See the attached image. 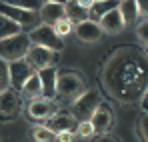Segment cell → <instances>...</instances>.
Masks as SVG:
<instances>
[{"label": "cell", "mask_w": 148, "mask_h": 142, "mask_svg": "<svg viewBox=\"0 0 148 142\" xmlns=\"http://www.w3.org/2000/svg\"><path fill=\"white\" fill-rule=\"evenodd\" d=\"M54 90H56V98H60L62 102H74L80 94L86 92V84H84V78L78 72L66 70L56 74Z\"/></svg>", "instance_id": "2"}, {"label": "cell", "mask_w": 148, "mask_h": 142, "mask_svg": "<svg viewBox=\"0 0 148 142\" xmlns=\"http://www.w3.org/2000/svg\"><path fill=\"white\" fill-rule=\"evenodd\" d=\"M0 14L6 16L8 20L16 22L22 32L24 30H34L40 26V14L38 12H32V10H22V8H16V6H10L8 2H0Z\"/></svg>", "instance_id": "4"}, {"label": "cell", "mask_w": 148, "mask_h": 142, "mask_svg": "<svg viewBox=\"0 0 148 142\" xmlns=\"http://www.w3.org/2000/svg\"><path fill=\"white\" fill-rule=\"evenodd\" d=\"M10 88V80H8V64L4 60H0V94L4 90Z\"/></svg>", "instance_id": "23"}, {"label": "cell", "mask_w": 148, "mask_h": 142, "mask_svg": "<svg viewBox=\"0 0 148 142\" xmlns=\"http://www.w3.org/2000/svg\"><path fill=\"white\" fill-rule=\"evenodd\" d=\"M76 132H78V136H90V134H94V128H92V124L88 120V122H80Z\"/></svg>", "instance_id": "26"}, {"label": "cell", "mask_w": 148, "mask_h": 142, "mask_svg": "<svg viewBox=\"0 0 148 142\" xmlns=\"http://www.w3.org/2000/svg\"><path fill=\"white\" fill-rule=\"evenodd\" d=\"M16 34H22V28L16 22L8 20L6 16L0 14V42L6 40V38H12V36H16Z\"/></svg>", "instance_id": "20"}, {"label": "cell", "mask_w": 148, "mask_h": 142, "mask_svg": "<svg viewBox=\"0 0 148 142\" xmlns=\"http://www.w3.org/2000/svg\"><path fill=\"white\" fill-rule=\"evenodd\" d=\"M54 60H56V52H52V50H46V48H40V46H30L28 48L26 62H28L36 72L42 70V68H50Z\"/></svg>", "instance_id": "9"}, {"label": "cell", "mask_w": 148, "mask_h": 142, "mask_svg": "<svg viewBox=\"0 0 148 142\" xmlns=\"http://www.w3.org/2000/svg\"><path fill=\"white\" fill-rule=\"evenodd\" d=\"M96 142H120V140H116L114 136H110V134H102Z\"/></svg>", "instance_id": "29"}, {"label": "cell", "mask_w": 148, "mask_h": 142, "mask_svg": "<svg viewBox=\"0 0 148 142\" xmlns=\"http://www.w3.org/2000/svg\"><path fill=\"white\" fill-rule=\"evenodd\" d=\"M34 68L26 62V58L22 60H16V62H10L8 64V80H10V86L12 90H20L24 86V82L34 74Z\"/></svg>", "instance_id": "7"}, {"label": "cell", "mask_w": 148, "mask_h": 142, "mask_svg": "<svg viewBox=\"0 0 148 142\" xmlns=\"http://www.w3.org/2000/svg\"><path fill=\"white\" fill-rule=\"evenodd\" d=\"M136 34H138V38L142 40V44H146V42H148V22H146V20L140 22L138 30H136Z\"/></svg>", "instance_id": "27"}, {"label": "cell", "mask_w": 148, "mask_h": 142, "mask_svg": "<svg viewBox=\"0 0 148 142\" xmlns=\"http://www.w3.org/2000/svg\"><path fill=\"white\" fill-rule=\"evenodd\" d=\"M20 90H22V94H24L26 98H32V100H34V98H40V96H42L40 78H38V74H36V72H34V74H32V76H30L28 80H26L24 86H22Z\"/></svg>", "instance_id": "19"}, {"label": "cell", "mask_w": 148, "mask_h": 142, "mask_svg": "<svg viewBox=\"0 0 148 142\" xmlns=\"http://www.w3.org/2000/svg\"><path fill=\"white\" fill-rule=\"evenodd\" d=\"M52 28H54V32H56V36H58V38H62V36H66V34H70V30H72V24H70L68 20H66V18H64V20H60V22H56L54 26H52Z\"/></svg>", "instance_id": "25"}, {"label": "cell", "mask_w": 148, "mask_h": 142, "mask_svg": "<svg viewBox=\"0 0 148 142\" xmlns=\"http://www.w3.org/2000/svg\"><path fill=\"white\" fill-rule=\"evenodd\" d=\"M38 78H40V86H42V98L52 100L56 98V90H54V84H56V68H42V70L36 72Z\"/></svg>", "instance_id": "15"}, {"label": "cell", "mask_w": 148, "mask_h": 142, "mask_svg": "<svg viewBox=\"0 0 148 142\" xmlns=\"http://www.w3.org/2000/svg\"><path fill=\"white\" fill-rule=\"evenodd\" d=\"M104 84L120 102H138L146 94V54L136 46H124L104 66Z\"/></svg>", "instance_id": "1"}, {"label": "cell", "mask_w": 148, "mask_h": 142, "mask_svg": "<svg viewBox=\"0 0 148 142\" xmlns=\"http://www.w3.org/2000/svg\"><path fill=\"white\" fill-rule=\"evenodd\" d=\"M28 40H30L32 46L46 48V50H52V52H60L64 48L62 38H58L56 32H54V28L52 26H46V24H40L38 28L30 30L28 32Z\"/></svg>", "instance_id": "5"}, {"label": "cell", "mask_w": 148, "mask_h": 142, "mask_svg": "<svg viewBox=\"0 0 148 142\" xmlns=\"http://www.w3.org/2000/svg\"><path fill=\"white\" fill-rule=\"evenodd\" d=\"M28 114L32 120H48L52 114H54V104L52 100H46V98H34L28 106Z\"/></svg>", "instance_id": "13"}, {"label": "cell", "mask_w": 148, "mask_h": 142, "mask_svg": "<svg viewBox=\"0 0 148 142\" xmlns=\"http://www.w3.org/2000/svg\"><path fill=\"white\" fill-rule=\"evenodd\" d=\"M146 122H148V114H146V112H142V116L138 118V126H136V132H138V136H140V140H142V142H148Z\"/></svg>", "instance_id": "24"}, {"label": "cell", "mask_w": 148, "mask_h": 142, "mask_svg": "<svg viewBox=\"0 0 148 142\" xmlns=\"http://www.w3.org/2000/svg\"><path fill=\"white\" fill-rule=\"evenodd\" d=\"M100 30L102 32H110V34H118L120 30L124 28L122 16L118 12V8H112L110 12H106L104 16H100Z\"/></svg>", "instance_id": "16"}, {"label": "cell", "mask_w": 148, "mask_h": 142, "mask_svg": "<svg viewBox=\"0 0 148 142\" xmlns=\"http://www.w3.org/2000/svg\"><path fill=\"white\" fill-rule=\"evenodd\" d=\"M38 14H40V22H44L46 26H54L56 22L66 18L62 2H42Z\"/></svg>", "instance_id": "10"}, {"label": "cell", "mask_w": 148, "mask_h": 142, "mask_svg": "<svg viewBox=\"0 0 148 142\" xmlns=\"http://www.w3.org/2000/svg\"><path fill=\"white\" fill-rule=\"evenodd\" d=\"M76 36L82 40V42H86V44H90V42H98L100 38H102V30H100L98 22H94V20H84V22L76 24Z\"/></svg>", "instance_id": "12"}, {"label": "cell", "mask_w": 148, "mask_h": 142, "mask_svg": "<svg viewBox=\"0 0 148 142\" xmlns=\"http://www.w3.org/2000/svg\"><path fill=\"white\" fill-rule=\"evenodd\" d=\"M20 112V96L16 90L8 88L0 94V120H12Z\"/></svg>", "instance_id": "8"}, {"label": "cell", "mask_w": 148, "mask_h": 142, "mask_svg": "<svg viewBox=\"0 0 148 142\" xmlns=\"http://www.w3.org/2000/svg\"><path fill=\"white\" fill-rule=\"evenodd\" d=\"M100 104V94L98 90H86L84 94H80L72 102V118L80 122H88L92 118L94 110Z\"/></svg>", "instance_id": "6"}, {"label": "cell", "mask_w": 148, "mask_h": 142, "mask_svg": "<svg viewBox=\"0 0 148 142\" xmlns=\"http://www.w3.org/2000/svg\"><path fill=\"white\" fill-rule=\"evenodd\" d=\"M64 14H66V20L72 24V22H84V20H88L90 18V12L88 10H84L78 2H66L64 4Z\"/></svg>", "instance_id": "17"}, {"label": "cell", "mask_w": 148, "mask_h": 142, "mask_svg": "<svg viewBox=\"0 0 148 142\" xmlns=\"http://www.w3.org/2000/svg\"><path fill=\"white\" fill-rule=\"evenodd\" d=\"M90 124H92L94 132L104 134V132L112 126V110H110V106L100 102L98 108H96V110H94V114H92V118H90Z\"/></svg>", "instance_id": "11"}, {"label": "cell", "mask_w": 148, "mask_h": 142, "mask_svg": "<svg viewBox=\"0 0 148 142\" xmlns=\"http://www.w3.org/2000/svg\"><path fill=\"white\" fill-rule=\"evenodd\" d=\"M112 8H118V2H92V12H96L98 16H104L106 12H110Z\"/></svg>", "instance_id": "22"}, {"label": "cell", "mask_w": 148, "mask_h": 142, "mask_svg": "<svg viewBox=\"0 0 148 142\" xmlns=\"http://www.w3.org/2000/svg\"><path fill=\"white\" fill-rule=\"evenodd\" d=\"M32 46L30 40H28V34H16L12 38H6L0 42V60H4L6 64L10 62H16V60H22L28 54V48Z\"/></svg>", "instance_id": "3"}, {"label": "cell", "mask_w": 148, "mask_h": 142, "mask_svg": "<svg viewBox=\"0 0 148 142\" xmlns=\"http://www.w3.org/2000/svg\"><path fill=\"white\" fill-rule=\"evenodd\" d=\"M32 136H34L36 142H54V136H56V134H52L46 126H38V128H34Z\"/></svg>", "instance_id": "21"}, {"label": "cell", "mask_w": 148, "mask_h": 142, "mask_svg": "<svg viewBox=\"0 0 148 142\" xmlns=\"http://www.w3.org/2000/svg\"><path fill=\"white\" fill-rule=\"evenodd\" d=\"M58 142H74V134L72 132H60L58 134Z\"/></svg>", "instance_id": "28"}, {"label": "cell", "mask_w": 148, "mask_h": 142, "mask_svg": "<svg viewBox=\"0 0 148 142\" xmlns=\"http://www.w3.org/2000/svg\"><path fill=\"white\" fill-rule=\"evenodd\" d=\"M118 12H120V16H122L124 26H126V24H132V22H136V18H138V4L132 2V0L118 2Z\"/></svg>", "instance_id": "18"}, {"label": "cell", "mask_w": 148, "mask_h": 142, "mask_svg": "<svg viewBox=\"0 0 148 142\" xmlns=\"http://www.w3.org/2000/svg\"><path fill=\"white\" fill-rule=\"evenodd\" d=\"M74 126H76V120L72 118V114H66V112H58V114H52L48 118V128L52 134H60V132H72Z\"/></svg>", "instance_id": "14"}]
</instances>
